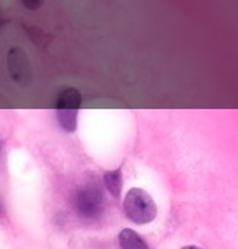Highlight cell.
<instances>
[{
    "label": "cell",
    "mask_w": 238,
    "mask_h": 249,
    "mask_svg": "<svg viewBox=\"0 0 238 249\" xmlns=\"http://www.w3.org/2000/svg\"><path fill=\"white\" fill-rule=\"evenodd\" d=\"M103 182L106 189L110 191V194L113 197H119L121 191H123V175H121V168L118 170L106 171L103 175Z\"/></svg>",
    "instance_id": "obj_6"
},
{
    "label": "cell",
    "mask_w": 238,
    "mask_h": 249,
    "mask_svg": "<svg viewBox=\"0 0 238 249\" xmlns=\"http://www.w3.org/2000/svg\"><path fill=\"white\" fill-rule=\"evenodd\" d=\"M23 7H26L28 10H38V8L43 7L44 0H21Z\"/></svg>",
    "instance_id": "obj_7"
},
{
    "label": "cell",
    "mask_w": 238,
    "mask_h": 249,
    "mask_svg": "<svg viewBox=\"0 0 238 249\" xmlns=\"http://www.w3.org/2000/svg\"><path fill=\"white\" fill-rule=\"evenodd\" d=\"M7 65H8V72H10V77L15 80L18 85H28L31 80V65L30 60H28L26 54L23 53L21 49L13 48L10 53H8V59H7Z\"/></svg>",
    "instance_id": "obj_4"
},
{
    "label": "cell",
    "mask_w": 238,
    "mask_h": 249,
    "mask_svg": "<svg viewBox=\"0 0 238 249\" xmlns=\"http://www.w3.org/2000/svg\"><path fill=\"white\" fill-rule=\"evenodd\" d=\"M183 249H201V248H198V246H186Z\"/></svg>",
    "instance_id": "obj_8"
},
{
    "label": "cell",
    "mask_w": 238,
    "mask_h": 249,
    "mask_svg": "<svg viewBox=\"0 0 238 249\" xmlns=\"http://www.w3.org/2000/svg\"><path fill=\"white\" fill-rule=\"evenodd\" d=\"M119 246L121 249H148L146 241L132 230H123L119 233Z\"/></svg>",
    "instance_id": "obj_5"
},
{
    "label": "cell",
    "mask_w": 238,
    "mask_h": 249,
    "mask_svg": "<svg viewBox=\"0 0 238 249\" xmlns=\"http://www.w3.org/2000/svg\"><path fill=\"white\" fill-rule=\"evenodd\" d=\"M0 213H2V205H0Z\"/></svg>",
    "instance_id": "obj_9"
},
{
    "label": "cell",
    "mask_w": 238,
    "mask_h": 249,
    "mask_svg": "<svg viewBox=\"0 0 238 249\" xmlns=\"http://www.w3.org/2000/svg\"><path fill=\"white\" fill-rule=\"evenodd\" d=\"M82 105V95L77 88H65L59 93L55 114H57L59 125L67 132H73L77 129V116Z\"/></svg>",
    "instance_id": "obj_2"
},
{
    "label": "cell",
    "mask_w": 238,
    "mask_h": 249,
    "mask_svg": "<svg viewBox=\"0 0 238 249\" xmlns=\"http://www.w3.org/2000/svg\"><path fill=\"white\" fill-rule=\"evenodd\" d=\"M105 207V196L96 184L78 187L73 196V209L83 218L100 217Z\"/></svg>",
    "instance_id": "obj_3"
},
{
    "label": "cell",
    "mask_w": 238,
    "mask_h": 249,
    "mask_svg": "<svg viewBox=\"0 0 238 249\" xmlns=\"http://www.w3.org/2000/svg\"><path fill=\"white\" fill-rule=\"evenodd\" d=\"M124 212L128 215V218L132 220L134 223L144 225V223L152 222V220L155 218L157 207L147 191L134 187V189H130L128 194H126Z\"/></svg>",
    "instance_id": "obj_1"
}]
</instances>
